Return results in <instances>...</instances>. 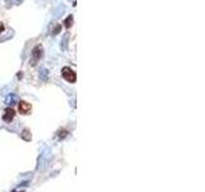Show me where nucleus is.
<instances>
[{
	"mask_svg": "<svg viewBox=\"0 0 205 192\" xmlns=\"http://www.w3.org/2000/svg\"><path fill=\"white\" fill-rule=\"evenodd\" d=\"M62 77L69 83H74L77 79V74L71 67H64L62 69Z\"/></svg>",
	"mask_w": 205,
	"mask_h": 192,
	"instance_id": "1",
	"label": "nucleus"
},
{
	"mask_svg": "<svg viewBox=\"0 0 205 192\" xmlns=\"http://www.w3.org/2000/svg\"><path fill=\"white\" fill-rule=\"evenodd\" d=\"M41 56H42V47L40 45H37L32 50V64H36L41 59Z\"/></svg>",
	"mask_w": 205,
	"mask_h": 192,
	"instance_id": "2",
	"label": "nucleus"
},
{
	"mask_svg": "<svg viewBox=\"0 0 205 192\" xmlns=\"http://www.w3.org/2000/svg\"><path fill=\"white\" fill-rule=\"evenodd\" d=\"M18 109H19V113L21 114H30L31 113V105L28 103H26V101H19V106H18Z\"/></svg>",
	"mask_w": 205,
	"mask_h": 192,
	"instance_id": "3",
	"label": "nucleus"
},
{
	"mask_svg": "<svg viewBox=\"0 0 205 192\" xmlns=\"http://www.w3.org/2000/svg\"><path fill=\"white\" fill-rule=\"evenodd\" d=\"M14 115H15V113H14V110L13 109H7L5 110V114L3 115V119L5 120V122H10L13 118H14Z\"/></svg>",
	"mask_w": 205,
	"mask_h": 192,
	"instance_id": "4",
	"label": "nucleus"
},
{
	"mask_svg": "<svg viewBox=\"0 0 205 192\" xmlns=\"http://www.w3.org/2000/svg\"><path fill=\"white\" fill-rule=\"evenodd\" d=\"M17 100H18L17 95L15 94H9L7 96V99H5V103H7V105H14L15 103H17Z\"/></svg>",
	"mask_w": 205,
	"mask_h": 192,
	"instance_id": "5",
	"label": "nucleus"
},
{
	"mask_svg": "<svg viewBox=\"0 0 205 192\" xmlns=\"http://www.w3.org/2000/svg\"><path fill=\"white\" fill-rule=\"evenodd\" d=\"M68 39H69V35L66 34L63 36V41H62V44H60V47H62V50H66L67 49V45H68Z\"/></svg>",
	"mask_w": 205,
	"mask_h": 192,
	"instance_id": "6",
	"label": "nucleus"
},
{
	"mask_svg": "<svg viewBox=\"0 0 205 192\" xmlns=\"http://www.w3.org/2000/svg\"><path fill=\"white\" fill-rule=\"evenodd\" d=\"M72 22H73V17H72V15H69V17L66 19V27H67V28H69V27H71Z\"/></svg>",
	"mask_w": 205,
	"mask_h": 192,
	"instance_id": "7",
	"label": "nucleus"
},
{
	"mask_svg": "<svg viewBox=\"0 0 205 192\" xmlns=\"http://www.w3.org/2000/svg\"><path fill=\"white\" fill-rule=\"evenodd\" d=\"M27 133H28V131H27V130H24V131H23V135H22V137L24 138V140H31V137H30V136H27Z\"/></svg>",
	"mask_w": 205,
	"mask_h": 192,
	"instance_id": "8",
	"label": "nucleus"
},
{
	"mask_svg": "<svg viewBox=\"0 0 205 192\" xmlns=\"http://www.w3.org/2000/svg\"><path fill=\"white\" fill-rule=\"evenodd\" d=\"M59 31H60V26H59V24H58V26H57V27H55V28H54V31H53V35H57V34H58V32H59Z\"/></svg>",
	"mask_w": 205,
	"mask_h": 192,
	"instance_id": "9",
	"label": "nucleus"
},
{
	"mask_svg": "<svg viewBox=\"0 0 205 192\" xmlns=\"http://www.w3.org/2000/svg\"><path fill=\"white\" fill-rule=\"evenodd\" d=\"M3 31H4V24H3L2 22H0V34H2Z\"/></svg>",
	"mask_w": 205,
	"mask_h": 192,
	"instance_id": "10",
	"label": "nucleus"
}]
</instances>
